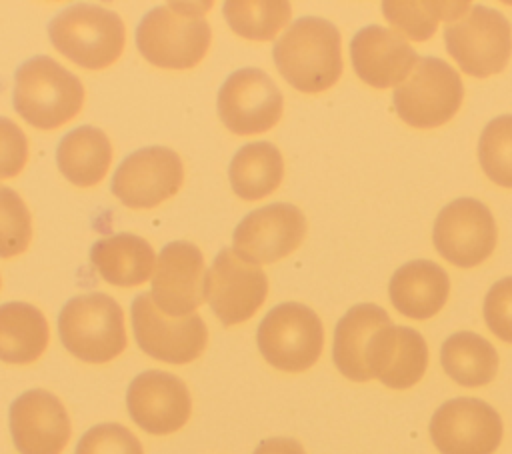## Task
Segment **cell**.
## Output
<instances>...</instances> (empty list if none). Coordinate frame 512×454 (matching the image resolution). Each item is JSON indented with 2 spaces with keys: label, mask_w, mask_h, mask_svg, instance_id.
Here are the masks:
<instances>
[{
  "label": "cell",
  "mask_w": 512,
  "mask_h": 454,
  "mask_svg": "<svg viewBox=\"0 0 512 454\" xmlns=\"http://www.w3.org/2000/svg\"><path fill=\"white\" fill-rule=\"evenodd\" d=\"M470 2H440V0H418V2H406V0H384L382 2V14L384 18L402 34L416 42L428 40L434 32L440 20L446 24H452L460 20L468 10Z\"/></svg>",
  "instance_id": "83f0119b"
},
{
  "label": "cell",
  "mask_w": 512,
  "mask_h": 454,
  "mask_svg": "<svg viewBox=\"0 0 512 454\" xmlns=\"http://www.w3.org/2000/svg\"><path fill=\"white\" fill-rule=\"evenodd\" d=\"M284 160L280 150L266 140L244 144L230 160L228 178L232 192L242 200H262L282 182Z\"/></svg>",
  "instance_id": "484cf974"
},
{
  "label": "cell",
  "mask_w": 512,
  "mask_h": 454,
  "mask_svg": "<svg viewBox=\"0 0 512 454\" xmlns=\"http://www.w3.org/2000/svg\"><path fill=\"white\" fill-rule=\"evenodd\" d=\"M268 294L266 274L222 248L206 270L204 298L224 326L242 324L256 314Z\"/></svg>",
  "instance_id": "4fadbf2b"
},
{
  "label": "cell",
  "mask_w": 512,
  "mask_h": 454,
  "mask_svg": "<svg viewBox=\"0 0 512 454\" xmlns=\"http://www.w3.org/2000/svg\"><path fill=\"white\" fill-rule=\"evenodd\" d=\"M432 240L444 260L460 268H472L496 248V222L480 200L456 198L438 212Z\"/></svg>",
  "instance_id": "8fae6325"
},
{
  "label": "cell",
  "mask_w": 512,
  "mask_h": 454,
  "mask_svg": "<svg viewBox=\"0 0 512 454\" xmlns=\"http://www.w3.org/2000/svg\"><path fill=\"white\" fill-rule=\"evenodd\" d=\"M84 104V86L76 74L50 56L22 62L14 74L12 106L24 122L54 130L72 120Z\"/></svg>",
  "instance_id": "3957f363"
},
{
  "label": "cell",
  "mask_w": 512,
  "mask_h": 454,
  "mask_svg": "<svg viewBox=\"0 0 512 454\" xmlns=\"http://www.w3.org/2000/svg\"><path fill=\"white\" fill-rule=\"evenodd\" d=\"M444 372L466 388H476L492 382L498 370L496 348L476 332H454L440 348Z\"/></svg>",
  "instance_id": "4316f807"
},
{
  "label": "cell",
  "mask_w": 512,
  "mask_h": 454,
  "mask_svg": "<svg viewBox=\"0 0 512 454\" xmlns=\"http://www.w3.org/2000/svg\"><path fill=\"white\" fill-rule=\"evenodd\" d=\"M366 366L370 376L378 378L384 386L396 390L410 388L426 372V340L418 330L390 322L372 334L366 350Z\"/></svg>",
  "instance_id": "ffe728a7"
},
{
  "label": "cell",
  "mask_w": 512,
  "mask_h": 454,
  "mask_svg": "<svg viewBox=\"0 0 512 454\" xmlns=\"http://www.w3.org/2000/svg\"><path fill=\"white\" fill-rule=\"evenodd\" d=\"M222 12L232 32L264 42L272 40L288 24L292 6L286 0H228Z\"/></svg>",
  "instance_id": "f1b7e54d"
},
{
  "label": "cell",
  "mask_w": 512,
  "mask_h": 454,
  "mask_svg": "<svg viewBox=\"0 0 512 454\" xmlns=\"http://www.w3.org/2000/svg\"><path fill=\"white\" fill-rule=\"evenodd\" d=\"M126 406L136 426L152 436H166L178 432L188 422L192 398L176 374L146 370L130 382Z\"/></svg>",
  "instance_id": "e0dca14e"
},
{
  "label": "cell",
  "mask_w": 512,
  "mask_h": 454,
  "mask_svg": "<svg viewBox=\"0 0 512 454\" xmlns=\"http://www.w3.org/2000/svg\"><path fill=\"white\" fill-rule=\"evenodd\" d=\"M90 262L104 282L126 288L144 284L156 268V256L148 240L130 232L96 240L90 248Z\"/></svg>",
  "instance_id": "7402d4cb"
},
{
  "label": "cell",
  "mask_w": 512,
  "mask_h": 454,
  "mask_svg": "<svg viewBox=\"0 0 512 454\" xmlns=\"http://www.w3.org/2000/svg\"><path fill=\"white\" fill-rule=\"evenodd\" d=\"M478 160L494 184L512 188V114L496 116L484 126L478 140Z\"/></svg>",
  "instance_id": "f546056e"
},
{
  "label": "cell",
  "mask_w": 512,
  "mask_h": 454,
  "mask_svg": "<svg viewBox=\"0 0 512 454\" xmlns=\"http://www.w3.org/2000/svg\"><path fill=\"white\" fill-rule=\"evenodd\" d=\"M254 454H306V452L298 440L276 436V438L262 440L256 446Z\"/></svg>",
  "instance_id": "e575fe53"
},
{
  "label": "cell",
  "mask_w": 512,
  "mask_h": 454,
  "mask_svg": "<svg viewBox=\"0 0 512 454\" xmlns=\"http://www.w3.org/2000/svg\"><path fill=\"white\" fill-rule=\"evenodd\" d=\"M264 360L282 372H304L316 364L324 346L318 314L300 302H282L268 310L256 332Z\"/></svg>",
  "instance_id": "8992f818"
},
{
  "label": "cell",
  "mask_w": 512,
  "mask_h": 454,
  "mask_svg": "<svg viewBox=\"0 0 512 454\" xmlns=\"http://www.w3.org/2000/svg\"><path fill=\"white\" fill-rule=\"evenodd\" d=\"M390 316L376 304L352 306L334 328L332 358L342 376L354 382L370 380L366 366V350L372 334L390 324Z\"/></svg>",
  "instance_id": "603a6c76"
},
{
  "label": "cell",
  "mask_w": 512,
  "mask_h": 454,
  "mask_svg": "<svg viewBox=\"0 0 512 454\" xmlns=\"http://www.w3.org/2000/svg\"><path fill=\"white\" fill-rule=\"evenodd\" d=\"M74 454H144L140 440L122 424L106 422L88 428Z\"/></svg>",
  "instance_id": "1f68e13d"
},
{
  "label": "cell",
  "mask_w": 512,
  "mask_h": 454,
  "mask_svg": "<svg viewBox=\"0 0 512 454\" xmlns=\"http://www.w3.org/2000/svg\"><path fill=\"white\" fill-rule=\"evenodd\" d=\"M272 58L282 78L300 92H322L342 74L338 28L318 16L294 20L274 42Z\"/></svg>",
  "instance_id": "7a4b0ae2"
},
{
  "label": "cell",
  "mask_w": 512,
  "mask_h": 454,
  "mask_svg": "<svg viewBox=\"0 0 512 454\" xmlns=\"http://www.w3.org/2000/svg\"><path fill=\"white\" fill-rule=\"evenodd\" d=\"M350 60L362 82L374 88H390L410 76L420 56L400 32L370 24L354 34Z\"/></svg>",
  "instance_id": "d6986e66"
},
{
  "label": "cell",
  "mask_w": 512,
  "mask_h": 454,
  "mask_svg": "<svg viewBox=\"0 0 512 454\" xmlns=\"http://www.w3.org/2000/svg\"><path fill=\"white\" fill-rule=\"evenodd\" d=\"M58 336L62 346L78 360L110 362L126 348L122 308L104 292L74 296L58 314Z\"/></svg>",
  "instance_id": "277c9868"
},
{
  "label": "cell",
  "mask_w": 512,
  "mask_h": 454,
  "mask_svg": "<svg viewBox=\"0 0 512 454\" xmlns=\"http://www.w3.org/2000/svg\"><path fill=\"white\" fill-rule=\"evenodd\" d=\"M444 42L464 74L486 78L506 68L512 54V26L500 10L472 6L460 20L446 24Z\"/></svg>",
  "instance_id": "ba28073f"
},
{
  "label": "cell",
  "mask_w": 512,
  "mask_h": 454,
  "mask_svg": "<svg viewBox=\"0 0 512 454\" xmlns=\"http://www.w3.org/2000/svg\"><path fill=\"white\" fill-rule=\"evenodd\" d=\"M48 36L52 46L80 68L102 70L120 58L126 30L114 10L72 4L50 20Z\"/></svg>",
  "instance_id": "5b68a950"
},
{
  "label": "cell",
  "mask_w": 512,
  "mask_h": 454,
  "mask_svg": "<svg viewBox=\"0 0 512 454\" xmlns=\"http://www.w3.org/2000/svg\"><path fill=\"white\" fill-rule=\"evenodd\" d=\"M32 240V216L20 194L0 186V258L22 254Z\"/></svg>",
  "instance_id": "4dcf8cb0"
},
{
  "label": "cell",
  "mask_w": 512,
  "mask_h": 454,
  "mask_svg": "<svg viewBox=\"0 0 512 454\" xmlns=\"http://www.w3.org/2000/svg\"><path fill=\"white\" fill-rule=\"evenodd\" d=\"M432 444L440 454H492L502 442L500 414L478 398H452L444 402L428 426Z\"/></svg>",
  "instance_id": "5bb4252c"
},
{
  "label": "cell",
  "mask_w": 512,
  "mask_h": 454,
  "mask_svg": "<svg viewBox=\"0 0 512 454\" xmlns=\"http://www.w3.org/2000/svg\"><path fill=\"white\" fill-rule=\"evenodd\" d=\"M210 4L170 2L146 12L136 26L138 52L158 68L188 70L210 48L212 30L204 18Z\"/></svg>",
  "instance_id": "6da1fadb"
},
{
  "label": "cell",
  "mask_w": 512,
  "mask_h": 454,
  "mask_svg": "<svg viewBox=\"0 0 512 454\" xmlns=\"http://www.w3.org/2000/svg\"><path fill=\"white\" fill-rule=\"evenodd\" d=\"M204 256L186 240L168 242L158 256L150 296L156 308L172 318L194 314L204 298Z\"/></svg>",
  "instance_id": "2e32d148"
},
{
  "label": "cell",
  "mask_w": 512,
  "mask_h": 454,
  "mask_svg": "<svg viewBox=\"0 0 512 454\" xmlns=\"http://www.w3.org/2000/svg\"><path fill=\"white\" fill-rule=\"evenodd\" d=\"M132 330L140 350L160 362L188 364L208 342V328L198 314L172 318L160 312L150 292H140L130 306Z\"/></svg>",
  "instance_id": "9c48e42d"
},
{
  "label": "cell",
  "mask_w": 512,
  "mask_h": 454,
  "mask_svg": "<svg viewBox=\"0 0 512 454\" xmlns=\"http://www.w3.org/2000/svg\"><path fill=\"white\" fill-rule=\"evenodd\" d=\"M484 320L496 338L512 342V276L500 278L484 298Z\"/></svg>",
  "instance_id": "d6a6232c"
},
{
  "label": "cell",
  "mask_w": 512,
  "mask_h": 454,
  "mask_svg": "<svg viewBox=\"0 0 512 454\" xmlns=\"http://www.w3.org/2000/svg\"><path fill=\"white\" fill-rule=\"evenodd\" d=\"M10 436L20 454H60L72 434L70 416L52 392L32 388L8 410Z\"/></svg>",
  "instance_id": "ac0fdd59"
},
{
  "label": "cell",
  "mask_w": 512,
  "mask_h": 454,
  "mask_svg": "<svg viewBox=\"0 0 512 454\" xmlns=\"http://www.w3.org/2000/svg\"><path fill=\"white\" fill-rule=\"evenodd\" d=\"M462 98L460 74L436 56H420L392 96L396 114L414 128H436L448 122L458 112Z\"/></svg>",
  "instance_id": "52a82bcc"
},
{
  "label": "cell",
  "mask_w": 512,
  "mask_h": 454,
  "mask_svg": "<svg viewBox=\"0 0 512 454\" xmlns=\"http://www.w3.org/2000/svg\"><path fill=\"white\" fill-rule=\"evenodd\" d=\"M0 284H2V280H0Z\"/></svg>",
  "instance_id": "d590c367"
},
{
  "label": "cell",
  "mask_w": 512,
  "mask_h": 454,
  "mask_svg": "<svg viewBox=\"0 0 512 454\" xmlns=\"http://www.w3.org/2000/svg\"><path fill=\"white\" fill-rule=\"evenodd\" d=\"M450 278L432 260H410L390 278L388 294L392 306L414 320L432 318L448 300Z\"/></svg>",
  "instance_id": "44dd1931"
},
{
  "label": "cell",
  "mask_w": 512,
  "mask_h": 454,
  "mask_svg": "<svg viewBox=\"0 0 512 454\" xmlns=\"http://www.w3.org/2000/svg\"><path fill=\"white\" fill-rule=\"evenodd\" d=\"M50 340V328L40 308L28 302L0 304V360L30 364L38 360Z\"/></svg>",
  "instance_id": "d4e9b609"
},
{
  "label": "cell",
  "mask_w": 512,
  "mask_h": 454,
  "mask_svg": "<svg viewBox=\"0 0 512 454\" xmlns=\"http://www.w3.org/2000/svg\"><path fill=\"white\" fill-rule=\"evenodd\" d=\"M28 160V140L22 128L0 116V180L18 176Z\"/></svg>",
  "instance_id": "836d02e7"
},
{
  "label": "cell",
  "mask_w": 512,
  "mask_h": 454,
  "mask_svg": "<svg viewBox=\"0 0 512 454\" xmlns=\"http://www.w3.org/2000/svg\"><path fill=\"white\" fill-rule=\"evenodd\" d=\"M184 180L180 156L166 146H146L128 154L112 176V194L128 208L146 210L172 198Z\"/></svg>",
  "instance_id": "7c38bea8"
},
{
  "label": "cell",
  "mask_w": 512,
  "mask_h": 454,
  "mask_svg": "<svg viewBox=\"0 0 512 454\" xmlns=\"http://www.w3.org/2000/svg\"><path fill=\"white\" fill-rule=\"evenodd\" d=\"M282 106V92L260 68H240L232 72L220 86L216 98L222 124L238 136L270 130L280 120Z\"/></svg>",
  "instance_id": "30bf717a"
},
{
  "label": "cell",
  "mask_w": 512,
  "mask_h": 454,
  "mask_svg": "<svg viewBox=\"0 0 512 454\" xmlns=\"http://www.w3.org/2000/svg\"><path fill=\"white\" fill-rule=\"evenodd\" d=\"M306 234V218L288 202L248 212L232 232V250L250 264H270L294 252Z\"/></svg>",
  "instance_id": "9a60e30c"
},
{
  "label": "cell",
  "mask_w": 512,
  "mask_h": 454,
  "mask_svg": "<svg viewBox=\"0 0 512 454\" xmlns=\"http://www.w3.org/2000/svg\"><path fill=\"white\" fill-rule=\"evenodd\" d=\"M112 162V144L104 130L78 126L66 132L56 146V166L74 186H96Z\"/></svg>",
  "instance_id": "cb8c5ba5"
}]
</instances>
